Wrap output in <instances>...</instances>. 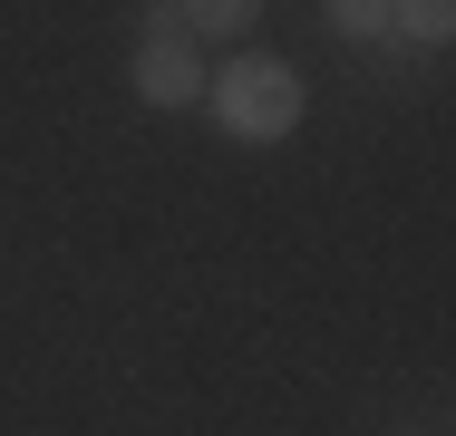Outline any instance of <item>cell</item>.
I'll return each instance as SVG.
<instances>
[{
	"instance_id": "obj_1",
	"label": "cell",
	"mask_w": 456,
	"mask_h": 436,
	"mask_svg": "<svg viewBox=\"0 0 456 436\" xmlns=\"http://www.w3.org/2000/svg\"><path fill=\"white\" fill-rule=\"evenodd\" d=\"M204 97H214L224 136H243V146H273L301 126V69L291 59H233L224 78H204Z\"/></svg>"
},
{
	"instance_id": "obj_2",
	"label": "cell",
	"mask_w": 456,
	"mask_h": 436,
	"mask_svg": "<svg viewBox=\"0 0 456 436\" xmlns=\"http://www.w3.org/2000/svg\"><path fill=\"white\" fill-rule=\"evenodd\" d=\"M126 78H136L146 107H166V117L204 97V59H194V39H184L175 0H156V10H146V49H136V69H126Z\"/></svg>"
},
{
	"instance_id": "obj_3",
	"label": "cell",
	"mask_w": 456,
	"mask_h": 436,
	"mask_svg": "<svg viewBox=\"0 0 456 436\" xmlns=\"http://www.w3.org/2000/svg\"><path fill=\"white\" fill-rule=\"evenodd\" d=\"M184 39H243L253 20H263V0H175Z\"/></svg>"
},
{
	"instance_id": "obj_4",
	"label": "cell",
	"mask_w": 456,
	"mask_h": 436,
	"mask_svg": "<svg viewBox=\"0 0 456 436\" xmlns=\"http://www.w3.org/2000/svg\"><path fill=\"white\" fill-rule=\"evenodd\" d=\"M456 0H388V39H418V49H447Z\"/></svg>"
},
{
	"instance_id": "obj_5",
	"label": "cell",
	"mask_w": 456,
	"mask_h": 436,
	"mask_svg": "<svg viewBox=\"0 0 456 436\" xmlns=\"http://www.w3.org/2000/svg\"><path fill=\"white\" fill-rule=\"evenodd\" d=\"M330 29L340 39H388V0H330Z\"/></svg>"
}]
</instances>
